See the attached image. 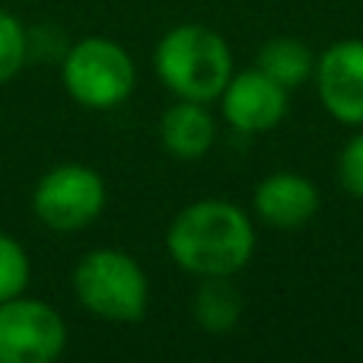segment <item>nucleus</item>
Masks as SVG:
<instances>
[{
    "label": "nucleus",
    "instance_id": "1",
    "mask_svg": "<svg viewBox=\"0 0 363 363\" xmlns=\"http://www.w3.org/2000/svg\"><path fill=\"white\" fill-rule=\"evenodd\" d=\"M166 249L188 274L233 277L255 252V226L239 204L204 198L176 213L166 233Z\"/></svg>",
    "mask_w": 363,
    "mask_h": 363
},
{
    "label": "nucleus",
    "instance_id": "2",
    "mask_svg": "<svg viewBox=\"0 0 363 363\" xmlns=\"http://www.w3.org/2000/svg\"><path fill=\"white\" fill-rule=\"evenodd\" d=\"M153 64L166 89L191 102L220 99L233 77V55L226 38L211 26L198 23H185L166 32L157 45Z\"/></svg>",
    "mask_w": 363,
    "mask_h": 363
},
{
    "label": "nucleus",
    "instance_id": "3",
    "mask_svg": "<svg viewBox=\"0 0 363 363\" xmlns=\"http://www.w3.org/2000/svg\"><path fill=\"white\" fill-rule=\"evenodd\" d=\"M74 294L96 319L140 322L150 303V284L138 258L118 249H93L74 268Z\"/></svg>",
    "mask_w": 363,
    "mask_h": 363
},
{
    "label": "nucleus",
    "instance_id": "4",
    "mask_svg": "<svg viewBox=\"0 0 363 363\" xmlns=\"http://www.w3.org/2000/svg\"><path fill=\"white\" fill-rule=\"evenodd\" d=\"M64 89L86 108H115L134 93V61L112 38H83L64 55Z\"/></svg>",
    "mask_w": 363,
    "mask_h": 363
},
{
    "label": "nucleus",
    "instance_id": "5",
    "mask_svg": "<svg viewBox=\"0 0 363 363\" xmlns=\"http://www.w3.org/2000/svg\"><path fill=\"white\" fill-rule=\"evenodd\" d=\"M106 207V182L96 169L80 163H61L38 179L32 191V211L48 230L74 233L89 226Z\"/></svg>",
    "mask_w": 363,
    "mask_h": 363
},
{
    "label": "nucleus",
    "instance_id": "6",
    "mask_svg": "<svg viewBox=\"0 0 363 363\" xmlns=\"http://www.w3.org/2000/svg\"><path fill=\"white\" fill-rule=\"evenodd\" d=\"M64 345L67 325L55 306L23 294L0 303V363H51Z\"/></svg>",
    "mask_w": 363,
    "mask_h": 363
},
{
    "label": "nucleus",
    "instance_id": "7",
    "mask_svg": "<svg viewBox=\"0 0 363 363\" xmlns=\"http://www.w3.org/2000/svg\"><path fill=\"white\" fill-rule=\"evenodd\" d=\"M315 86L335 121L363 128V38H345L322 51L315 61Z\"/></svg>",
    "mask_w": 363,
    "mask_h": 363
},
{
    "label": "nucleus",
    "instance_id": "8",
    "mask_svg": "<svg viewBox=\"0 0 363 363\" xmlns=\"http://www.w3.org/2000/svg\"><path fill=\"white\" fill-rule=\"evenodd\" d=\"M287 96H290V89H284L268 74L252 67V70L230 77V83L220 93V106H223V118L230 121L233 131L264 134L284 121V115H287Z\"/></svg>",
    "mask_w": 363,
    "mask_h": 363
},
{
    "label": "nucleus",
    "instance_id": "9",
    "mask_svg": "<svg viewBox=\"0 0 363 363\" xmlns=\"http://www.w3.org/2000/svg\"><path fill=\"white\" fill-rule=\"evenodd\" d=\"M258 220L277 230H296L319 211V188L300 172H274L262 179L252 194Z\"/></svg>",
    "mask_w": 363,
    "mask_h": 363
},
{
    "label": "nucleus",
    "instance_id": "10",
    "mask_svg": "<svg viewBox=\"0 0 363 363\" xmlns=\"http://www.w3.org/2000/svg\"><path fill=\"white\" fill-rule=\"evenodd\" d=\"M160 140L176 160H201L217 140V121L207 112V102L179 99L160 118Z\"/></svg>",
    "mask_w": 363,
    "mask_h": 363
},
{
    "label": "nucleus",
    "instance_id": "11",
    "mask_svg": "<svg viewBox=\"0 0 363 363\" xmlns=\"http://www.w3.org/2000/svg\"><path fill=\"white\" fill-rule=\"evenodd\" d=\"M255 67L294 93L303 83H309V77L315 74V55L300 38H271V42H264L258 48Z\"/></svg>",
    "mask_w": 363,
    "mask_h": 363
},
{
    "label": "nucleus",
    "instance_id": "12",
    "mask_svg": "<svg viewBox=\"0 0 363 363\" xmlns=\"http://www.w3.org/2000/svg\"><path fill=\"white\" fill-rule=\"evenodd\" d=\"M242 315V296L230 284V277H204L194 294V319L204 332L226 335Z\"/></svg>",
    "mask_w": 363,
    "mask_h": 363
},
{
    "label": "nucleus",
    "instance_id": "13",
    "mask_svg": "<svg viewBox=\"0 0 363 363\" xmlns=\"http://www.w3.org/2000/svg\"><path fill=\"white\" fill-rule=\"evenodd\" d=\"M29 57V35L13 13L0 10V83L13 80Z\"/></svg>",
    "mask_w": 363,
    "mask_h": 363
},
{
    "label": "nucleus",
    "instance_id": "14",
    "mask_svg": "<svg viewBox=\"0 0 363 363\" xmlns=\"http://www.w3.org/2000/svg\"><path fill=\"white\" fill-rule=\"evenodd\" d=\"M29 284V255L13 236L0 233V303L19 296Z\"/></svg>",
    "mask_w": 363,
    "mask_h": 363
},
{
    "label": "nucleus",
    "instance_id": "15",
    "mask_svg": "<svg viewBox=\"0 0 363 363\" xmlns=\"http://www.w3.org/2000/svg\"><path fill=\"white\" fill-rule=\"evenodd\" d=\"M338 179L347 194L363 198V131L354 134L338 153Z\"/></svg>",
    "mask_w": 363,
    "mask_h": 363
}]
</instances>
